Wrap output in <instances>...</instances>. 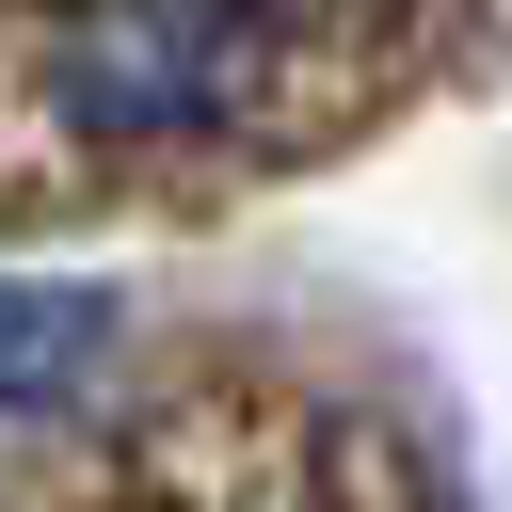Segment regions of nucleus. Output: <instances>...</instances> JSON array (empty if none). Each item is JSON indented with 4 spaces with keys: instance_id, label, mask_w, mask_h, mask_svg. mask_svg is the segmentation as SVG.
<instances>
[{
    "instance_id": "1",
    "label": "nucleus",
    "mask_w": 512,
    "mask_h": 512,
    "mask_svg": "<svg viewBox=\"0 0 512 512\" xmlns=\"http://www.w3.org/2000/svg\"><path fill=\"white\" fill-rule=\"evenodd\" d=\"M256 48H272V0H80L48 32V96L96 128H192L256 80Z\"/></svg>"
}]
</instances>
